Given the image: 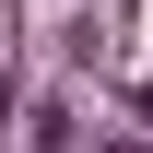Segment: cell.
I'll return each instance as SVG.
<instances>
[{
    "instance_id": "6da1fadb",
    "label": "cell",
    "mask_w": 153,
    "mask_h": 153,
    "mask_svg": "<svg viewBox=\"0 0 153 153\" xmlns=\"http://www.w3.org/2000/svg\"><path fill=\"white\" fill-rule=\"evenodd\" d=\"M94 153H153V141H94Z\"/></svg>"
}]
</instances>
